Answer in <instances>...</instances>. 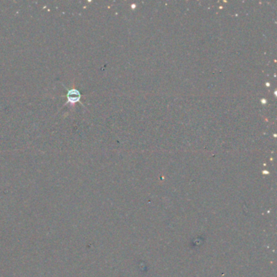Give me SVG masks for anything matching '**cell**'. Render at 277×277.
Masks as SVG:
<instances>
[{"instance_id":"6da1fadb","label":"cell","mask_w":277,"mask_h":277,"mask_svg":"<svg viewBox=\"0 0 277 277\" xmlns=\"http://www.w3.org/2000/svg\"><path fill=\"white\" fill-rule=\"evenodd\" d=\"M81 98V94L79 92V90L76 89H71L68 90L67 92V99H68V103H71L74 105L76 102H80Z\"/></svg>"}]
</instances>
